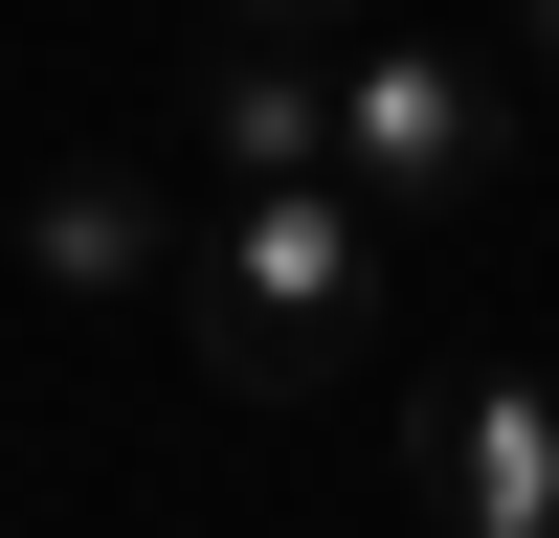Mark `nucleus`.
I'll use <instances>...</instances> for the list:
<instances>
[{
    "label": "nucleus",
    "instance_id": "obj_1",
    "mask_svg": "<svg viewBox=\"0 0 559 538\" xmlns=\"http://www.w3.org/2000/svg\"><path fill=\"white\" fill-rule=\"evenodd\" d=\"M358 314H381V202H358V179H224V224L179 247V337H202L224 382H269V404L336 382Z\"/></svg>",
    "mask_w": 559,
    "mask_h": 538
},
{
    "label": "nucleus",
    "instance_id": "obj_2",
    "mask_svg": "<svg viewBox=\"0 0 559 538\" xmlns=\"http://www.w3.org/2000/svg\"><path fill=\"white\" fill-rule=\"evenodd\" d=\"M336 179L426 247V224H471L492 179H515V68H471V45H336Z\"/></svg>",
    "mask_w": 559,
    "mask_h": 538
},
{
    "label": "nucleus",
    "instance_id": "obj_3",
    "mask_svg": "<svg viewBox=\"0 0 559 538\" xmlns=\"http://www.w3.org/2000/svg\"><path fill=\"white\" fill-rule=\"evenodd\" d=\"M403 448H426V516H448V538H559V404H537V382L403 404Z\"/></svg>",
    "mask_w": 559,
    "mask_h": 538
},
{
    "label": "nucleus",
    "instance_id": "obj_4",
    "mask_svg": "<svg viewBox=\"0 0 559 538\" xmlns=\"http://www.w3.org/2000/svg\"><path fill=\"white\" fill-rule=\"evenodd\" d=\"M202 134H224V179H336V45H224Z\"/></svg>",
    "mask_w": 559,
    "mask_h": 538
},
{
    "label": "nucleus",
    "instance_id": "obj_5",
    "mask_svg": "<svg viewBox=\"0 0 559 538\" xmlns=\"http://www.w3.org/2000/svg\"><path fill=\"white\" fill-rule=\"evenodd\" d=\"M23 269H45V292H157V179H134V157H68V179H45V202H23Z\"/></svg>",
    "mask_w": 559,
    "mask_h": 538
},
{
    "label": "nucleus",
    "instance_id": "obj_6",
    "mask_svg": "<svg viewBox=\"0 0 559 538\" xmlns=\"http://www.w3.org/2000/svg\"><path fill=\"white\" fill-rule=\"evenodd\" d=\"M381 0H224V45H358Z\"/></svg>",
    "mask_w": 559,
    "mask_h": 538
},
{
    "label": "nucleus",
    "instance_id": "obj_7",
    "mask_svg": "<svg viewBox=\"0 0 559 538\" xmlns=\"http://www.w3.org/2000/svg\"><path fill=\"white\" fill-rule=\"evenodd\" d=\"M515 68H559V0H515Z\"/></svg>",
    "mask_w": 559,
    "mask_h": 538
}]
</instances>
